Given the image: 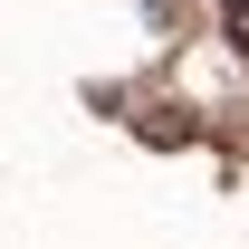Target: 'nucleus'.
I'll list each match as a JSON object with an SVG mask.
<instances>
[{
    "label": "nucleus",
    "instance_id": "f257e3e1",
    "mask_svg": "<svg viewBox=\"0 0 249 249\" xmlns=\"http://www.w3.org/2000/svg\"><path fill=\"white\" fill-rule=\"evenodd\" d=\"M220 29H230V48L249 58V0H220Z\"/></svg>",
    "mask_w": 249,
    "mask_h": 249
}]
</instances>
